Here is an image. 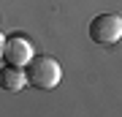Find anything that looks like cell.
I'll list each match as a JSON object with an SVG mask.
<instances>
[{
  "label": "cell",
  "instance_id": "cell-2",
  "mask_svg": "<svg viewBox=\"0 0 122 117\" xmlns=\"http://www.w3.org/2000/svg\"><path fill=\"white\" fill-rule=\"evenodd\" d=\"M87 33H90V41L95 44H106V46L117 44L122 38V17L119 14H98L90 22Z\"/></svg>",
  "mask_w": 122,
  "mask_h": 117
},
{
  "label": "cell",
  "instance_id": "cell-4",
  "mask_svg": "<svg viewBox=\"0 0 122 117\" xmlns=\"http://www.w3.org/2000/svg\"><path fill=\"white\" fill-rule=\"evenodd\" d=\"M25 84H27V76H25L22 65H8L5 63L3 68H0V87H3L5 93H19Z\"/></svg>",
  "mask_w": 122,
  "mask_h": 117
},
{
  "label": "cell",
  "instance_id": "cell-3",
  "mask_svg": "<svg viewBox=\"0 0 122 117\" xmlns=\"http://www.w3.org/2000/svg\"><path fill=\"white\" fill-rule=\"evenodd\" d=\"M33 41L27 38V35H8V38L3 41V63L8 65H25L33 60Z\"/></svg>",
  "mask_w": 122,
  "mask_h": 117
},
{
  "label": "cell",
  "instance_id": "cell-5",
  "mask_svg": "<svg viewBox=\"0 0 122 117\" xmlns=\"http://www.w3.org/2000/svg\"><path fill=\"white\" fill-rule=\"evenodd\" d=\"M3 41H5V35H0V57H3Z\"/></svg>",
  "mask_w": 122,
  "mask_h": 117
},
{
  "label": "cell",
  "instance_id": "cell-1",
  "mask_svg": "<svg viewBox=\"0 0 122 117\" xmlns=\"http://www.w3.org/2000/svg\"><path fill=\"white\" fill-rule=\"evenodd\" d=\"M25 76L35 90H54L62 79V68L52 55H33V60L25 65Z\"/></svg>",
  "mask_w": 122,
  "mask_h": 117
}]
</instances>
